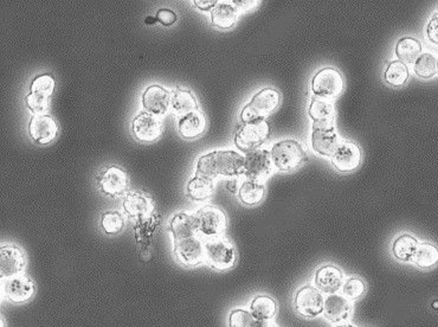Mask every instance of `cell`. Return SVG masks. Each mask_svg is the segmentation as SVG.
<instances>
[{
    "label": "cell",
    "mask_w": 438,
    "mask_h": 327,
    "mask_svg": "<svg viewBox=\"0 0 438 327\" xmlns=\"http://www.w3.org/2000/svg\"><path fill=\"white\" fill-rule=\"evenodd\" d=\"M26 260L17 245H5L0 249V274L3 279L13 278L24 270Z\"/></svg>",
    "instance_id": "9a60e30c"
},
{
    "label": "cell",
    "mask_w": 438,
    "mask_h": 327,
    "mask_svg": "<svg viewBox=\"0 0 438 327\" xmlns=\"http://www.w3.org/2000/svg\"><path fill=\"white\" fill-rule=\"evenodd\" d=\"M308 115L314 123L331 121L336 118V108L331 101L313 98L308 106Z\"/></svg>",
    "instance_id": "f546056e"
},
{
    "label": "cell",
    "mask_w": 438,
    "mask_h": 327,
    "mask_svg": "<svg viewBox=\"0 0 438 327\" xmlns=\"http://www.w3.org/2000/svg\"><path fill=\"white\" fill-rule=\"evenodd\" d=\"M269 134L271 127L266 119L242 123L235 134V143L238 148L248 153L257 150L262 143H266Z\"/></svg>",
    "instance_id": "277c9868"
},
{
    "label": "cell",
    "mask_w": 438,
    "mask_h": 327,
    "mask_svg": "<svg viewBox=\"0 0 438 327\" xmlns=\"http://www.w3.org/2000/svg\"><path fill=\"white\" fill-rule=\"evenodd\" d=\"M340 143L339 135L336 133L334 120L320 121L313 123L311 135V145L313 151L324 157H332L338 145Z\"/></svg>",
    "instance_id": "ba28073f"
},
{
    "label": "cell",
    "mask_w": 438,
    "mask_h": 327,
    "mask_svg": "<svg viewBox=\"0 0 438 327\" xmlns=\"http://www.w3.org/2000/svg\"><path fill=\"white\" fill-rule=\"evenodd\" d=\"M206 127V120L201 111H194L181 116L178 121V130L186 139H194L203 134Z\"/></svg>",
    "instance_id": "7402d4cb"
},
{
    "label": "cell",
    "mask_w": 438,
    "mask_h": 327,
    "mask_svg": "<svg viewBox=\"0 0 438 327\" xmlns=\"http://www.w3.org/2000/svg\"><path fill=\"white\" fill-rule=\"evenodd\" d=\"M123 210L129 217L141 218L151 215L153 211V202L145 193L134 191L128 193L123 200Z\"/></svg>",
    "instance_id": "ffe728a7"
},
{
    "label": "cell",
    "mask_w": 438,
    "mask_h": 327,
    "mask_svg": "<svg viewBox=\"0 0 438 327\" xmlns=\"http://www.w3.org/2000/svg\"><path fill=\"white\" fill-rule=\"evenodd\" d=\"M156 17L160 24H163L164 26H171L176 21V11H173L171 8H160L159 11L156 12Z\"/></svg>",
    "instance_id": "f35d334b"
},
{
    "label": "cell",
    "mask_w": 438,
    "mask_h": 327,
    "mask_svg": "<svg viewBox=\"0 0 438 327\" xmlns=\"http://www.w3.org/2000/svg\"><path fill=\"white\" fill-rule=\"evenodd\" d=\"M426 36L431 43L438 45V18L436 17H432L426 26Z\"/></svg>",
    "instance_id": "ab89813d"
},
{
    "label": "cell",
    "mask_w": 438,
    "mask_h": 327,
    "mask_svg": "<svg viewBox=\"0 0 438 327\" xmlns=\"http://www.w3.org/2000/svg\"><path fill=\"white\" fill-rule=\"evenodd\" d=\"M171 106V93L159 85H152L143 94V107L145 112L154 116L166 114Z\"/></svg>",
    "instance_id": "5bb4252c"
},
{
    "label": "cell",
    "mask_w": 438,
    "mask_h": 327,
    "mask_svg": "<svg viewBox=\"0 0 438 327\" xmlns=\"http://www.w3.org/2000/svg\"><path fill=\"white\" fill-rule=\"evenodd\" d=\"M414 70L419 78H432L438 71L437 58L430 53H422L414 62Z\"/></svg>",
    "instance_id": "836d02e7"
},
{
    "label": "cell",
    "mask_w": 438,
    "mask_h": 327,
    "mask_svg": "<svg viewBox=\"0 0 438 327\" xmlns=\"http://www.w3.org/2000/svg\"><path fill=\"white\" fill-rule=\"evenodd\" d=\"M156 21H158V19H156V16H147L146 17V19H145V24L154 25Z\"/></svg>",
    "instance_id": "f6af8a7d"
},
{
    "label": "cell",
    "mask_w": 438,
    "mask_h": 327,
    "mask_svg": "<svg viewBox=\"0 0 438 327\" xmlns=\"http://www.w3.org/2000/svg\"><path fill=\"white\" fill-rule=\"evenodd\" d=\"M215 191L213 179L208 177L194 176L188 184V196L196 202H204L212 196Z\"/></svg>",
    "instance_id": "83f0119b"
},
{
    "label": "cell",
    "mask_w": 438,
    "mask_h": 327,
    "mask_svg": "<svg viewBox=\"0 0 438 327\" xmlns=\"http://www.w3.org/2000/svg\"><path fill=\"white\" fill-rule=\"evenodd\" d=\"M336 327H354L352 325H349V324H343V325H339V326Z\"/></svg>",
    "instance_id": "bcb514c9"
},
{
    "label": "cell",
    "mask_w": 438,
    "mask_h": 327,
    "mask_svg": "<svg viewBox=\"0 0 438 327\" xmlns=\"http://www.w3.org/2000/svg\"><path fill=\"white\" fill-rule=\"evenodd\" d=\"M324 312L327 319L333 323H341L348 319L351 315V305L348 300L341 295H331L325 301Z\"/></svg>",
    "instance_id": "d4e9b609"
},
{
    "label": "cell",
    "mask_w": 438,
    "mask_h": 327,
    "mask_svg": "<svg viewBox=\"0 0 438 327\" xmlns=\"http://www.w3.org/2000/svg\"><path fill=\"white\" fill-rule=\"evenodd\" d=\"M253 327H275L271 320H255Z\"/></svg>",
    "instance_id": "ee69618b"
},
{
    "label": "cell",
    "mask_w": 438,
    "mask_h": 327,
    "mask_svg": "<svg viewBox=\"0 0 438 327\" xmlns=\"http://www.w3.org/2000/svg\"><path fill=\"white\" fill-rule=\"evenodd\" d=\"M53 89H55V80H53V76L49 74H43L33 78L31 87H30V93H36V94L50 98L53 94Z\"/></svg>",
    "instance_id": "e575fe53"
},
{
    "label": "cell",
    "mask_w": 438,
    "mask_h": 327,
    "mask_svg": "<svg viewBox=\"0 0 438 327\" xmlns=\"http://www.w3.org/2000/svg\"><path fill=\"white\" fill-rule=\"evenodd\" d=\"M255 320L251 312L237 308L230 313L229 327H253Z\"/></svg>",
    "instance_id": "8d00e7d4"
},
{
    "label": "cell",
    "mask_w": 438,
    "mask_h": 327,
    "mask_svg": "<svg viewBox=\"0 0 438 327\" xmlns=\"http://www.w3.org/2000/svg\"><path fill=\"white\" fill-rule=\"evenodd\" d=\"M331 160L333 166L339 172L347 173L354 171L361 165V148L356 143L340 141L336 151L333 152Z\"/></svg>",
    "instance_id": "4fadbf2b"
},
{
    "label": "cell",
    "mask_w": 438,
    "mask_h": 327,
    "mask_svg": "<svg viewBox=\"0 0 438 327\" xmlns=\"http://www.w3.org/2000/svg\"><path fill=\"white\" fill-rule=\"evenodd\" d=\"M98 188L108 196H121L129 188V178L122 168L111 166L103 170L98 176Z\"/></svg>",
    "instance_id": "7c38bea8"
},
{
    "label": "cell",
    "mask_w": 438,
    "mask_h": 327,
    "mask_svg": "<svg viewBox=\"0 0 438 327\" xmlns=\"http://www.w3.org/2000/svg\"><path fill=\"white\" fill-rule=\"evenodd\" d=\"M33 293L35 285L33 280L24 275L5 279L3 283V294L12 303H24L33 297Z\"/></svg>",
    "instance_id": "ac0fdd59"
},
{
    "label": "cell",
    "mask_w": 438,
    "mask_h": 327,
    "mask_svg": "<svg viewBox=\"0 0 438 327\" xmlns=\"http://www.w3.org/2000/svg\"><path fill=\"white\" fill-rule=\"evenodd\" d=\"M173 255L176 261L186 267L198 266L205 260V249L201 238L197 236L174 242Z\"/></svg>",
    "instance_id": "8fae6325"
},
{
    "label": "cell",
    "mask_w": 438,
    "mask_h": 327,
    "mask_svg": "<svg viewBox=\"0 0 438 327\" xmlns=\"http://www.w3.org/2000/svg\"><path fill=\"white\" fill-rule=\"evenodd\" d=\"M414 261L419 268H423V269H429L431 267L436 266L438 263L437 247L428 242L418 243Z\"/></svg>",
    "instance_id": "1f68e13d"
},
{
    "label": "cell",
    "mask_w": 438,
    "mask_h": 327,
    "mask_svg": "<svg viewBox=\"0 0 438 327\" xmlns=\"http://www.w3.org/2000/svg\"><path fill=\"white\" fill-rule=\"evenodd\" d=\"M246 158L234 150H216L205 153L197 160L196 176L208 177L210 179L219 177H234L244 175Z\"/></svg>",
    "instance_id": "6da1fadb"
},
{
    "label": "cell",
    "mask_w": 438,
    "mask_h": 327,
    "mask_svg": "<svg viewBox=\"0 0 438 327\" xmlns=\"http://www.w3.org/2000/svg\"><path fill=\"white\" fill-rule=\"evenodd\" d=\"M168 230L172 233L173 242L198 235L196 213H178L171 218Z\"/></svg>",
    "instance_id": "d6986e66"
},
{
    "label": "cell",
    "mask_w": 438,
    "mask_h": 327,
    "mask_svg": "<svg viewBox=\"0 0 438 327\" xmlns=\"http://www.w3.org/2000/svg\"><path fill=\"white\" fill-rule=\"evenodd\" d=\"M398 61L403 63H414L422 55V44L414 37H403L397 42L394 49Z\"/></svg>",
    "instance_id": "4316f807"
},
{
    "label": "cell",
    "mask_w": 438,
    "mask_h": 327,
    "mask_svg": "<svg viewBox=\"0 0 438 327\" xmlns=\"http://www.w3.org/2000/svg\"><path fill=\"white\" fill-rule=\"evenodd\" d=\"M316 286L320 290H324L325 293H333L339 290L343 283V273L341 270L336 266H322L316 270Z\"/></svg>",
    "instance_id": "603a6c76"
},
{
    "label": "cell",
    "mask_w": 438,
    "mask_h": 327,
    "mask_svg": "<svg viewBox=\"0 0 438 327\" xmlns=\"http://www.w3.org/2000/svg\"><path fill=\"white\" fill-rule=\"evenodd\" d=\"M365 290H366V286L361 279L352 278L346 281L343 292H344L346 298L349 299V300H356V299L363 297Z\"/></svg>",
    "instance_id": "74e56055"
},
{
    "label": "cell",
    "mask_w": 438,
    "mask_h": 327,
    "mask_svg": "<svg viewBox=\"0 0 438 327\" xmlns=\"http://www.w3.org/2000/svg\"><path fill=\"white\" fill-rule=\"evenodd\" d=\"M432 307H434L435 310H438V301H435V303H432Z\"/></svg>",
    "instance_id": "7dc6e473"
},
{
    "label": "cell",
    "mask_w": 438,
    "mask_h": 327,
    "mask_svg": "<svg viewBox=\"0 0 438 327\" xmlns=\"http://www.w3.org/2000/svg\"><path fill=\"white\" fill-rule=\"evenodd\" d=\"M219 1L217 0H194L193 4L197 8H199L201 11H212L215 6L218 4Z\"/></svg>",
    "instance_id": "60d3db41"
},
{
    "label": "cell",
    "mask_w": 438,
    "mask_h": 327,
    "mask_svg": "<svg viewBox=\"0 0 438 327\" xmlns=\"http://www.w3.org/2000/svg\"><path fill=\"white\" fill-rule=\"evenodd\" d=\"M264 195V183H259L256 180H244L238 190V200L242 202L243 204L249 206L259 204L263 201Z\"/></svg>",
    "instance_id": "484cf974"
},
{
    "label": "cell",
    "mask_w": 438,
    "mask_h": 327,
    "mask_svg": "<svg viewBox=\"0 0 438 327\" xmlns=\"http://www.w3.org/2000/svg\"><path fill=\"white\" fill-rule=\"evenodd\" d=\"M125 220L118 211H108L101 217V227L107 233H119L123 229Z\"/></svg>",
    "instance_id": "d590c367"
},
{
    "label": "cell",
    "mask_w": 438,
    "mask_h": 327,
    "mask_svg": "<svg viewBox=\"0 0 438 327\" xmlns=\"http://www.w3.org/2000/svg\"><path fill=\"white\" fill-rule=\"evenodd\" d=\"M410 78L409 68L405 63L396 61L390 62L389 66L384 73V80L390 86L401 87L405 85Z\"/></svg>",
    "instance_id": "d6a6232c"
},
{
    "label": "cell",
    "mask_w": 438,
    "mask_h": 327,
    "mask_svg": "<svg viewBox=\"0 0 438 327\" xmlns=\"http://www.w3.org/2000/svg\"><path fill=\"white\" fill-rule=\"evenodd\" d=\"M271 156L275 168L282 172L293 171L307 160V153L302 143L295 139H283L275 143L271 148Z\"/></svg>",
    "instance_id": "3957f363"
},
{
    "label": "cell",
    "mask_w": 438,
    "mask_h": 327,
    "mask_svg": "<svg viewBox=\"0 0 438 327\" xmlns=\"http://www.w3.org/2000/svg\"><path fill=\"white\" fill-rule=\"evenodd\" d=\"M417 247V240L412 235L403 233L393 242L392 253L394 258L399 261H411V260H414Z\"/></svg>",
    "instance_id": "f1b7e54d"
},
{
    "label": "cell",
    "mask_w": 438,
    "mask_h": 327,
    "mask_svg": "<svg viewBox=\"0 0 438 327\" xmlns=\"http://www.w3.org/2000/svg\"><path fill=\"white\" fill-rule=\"evenodd\" d=\"M171 107L174 114L178 116L192 113L194 111H199L196 98L191 90L183 89V88H176L171 93Z\"/></svg>",
    "instance_id": "cb8c5ba5"
},
{
    "label": "cell",
    "mask_w": 438,
    "mask_h": 327,
    "mask_svg": "<svg viewBox=\"0 0 438 327\" xmlns=\"http://www.w3.org/2000/svg\"><path fill=\"white\" fill-rule=\"evenodd\" d=\"M238 10L234 3L221 1L211 11V23L218 29H230L237 21Z\"/></svg>",
    "instance_id": "44dd1931"
},
{
    "label": "cell",
    "mask_w": 438,
    "mask_h": 327,
    "mask_svg": "<svg viewBox=\"0 0 438 327\" xmlns=\"http://www.w3.org/2000/svg\"><path fill=\"white\" fill-rule=\"evenodd\" d=\"M205 261L213 269L226 270L234 266L236 250L226 238H212L205 242Z\"/></svg>",
    "instance_id": "8992f818"
},
{
    "label": "cell",
    "mask_w": 438,
    "mask_h": 327,
    "mask_svg": "<svg viewBox=\"0 0 438 327\" xmlns=\"http://www.w3.org/2000/svg\"><path fill=\"white\" fill-rule=\"evenodd\" d=\"M244 161V175L250 180L264 183L274 171V164L271 152L266 148H257L246 153Z\"/></svg>",
    "instance_id": "9c48e42d"
},
{
    "label": "cell",
    "mask_w": 438,
    "mask_h": 327,
    "mask_svg": "<svg viewBox=\"0 0 438 327\" xmlns=\"http://www.w3.org/2000/svg\"><path fill=\"white\" fill-rule=\"evenodd\" d=\"M311 93L321 100H334L344 90V78L339 70L327 67L319 70L311 80Z\"/></svg>",
    "instance_id": "5b68a950"
},
{
    "label": "cell",
    "mask_w": 438,
    "mask_h": 327,
    "mask_svg": "<svg viewBox=\"0 0 438 327\" xmlns=\"http://www.w3.org/2000/svg\"><path fill=\"white\" fill-rule=\"evenodd\" d=\"M57 133V123L50 115H33L29 123V134L35 143L41 145L51 143Z\"/></svg>",
    "instance_id": "e0dca14e"
},
{
    "label": "cell",
    "mask_w": 438,
    "mask_h": 327,
    "mask_svg": "<svg viewBox=\"0 0 438 327\" xmlns=\"http://www.w3.org/2000/svg\"><path fill=\"white\" fill-rule=\"evenodd\" d=\"M131 131L141 141H153L161 135L164 131V125L154 115L143 112L134 116Z\"/></svg>",
    "instance_id": "2e32d148"
},
{
    "label": "cell",
    "mask_w": 438,
    "mask_h": 327,
    "mask_svg": "<svg viewBox=\"0 0 438 327\" xmlns=\"http://www.w3.org/2000/svg\"><path fill=\"white\" fill-rule=\"evenodd\" d=\"M198 235L208 240L221 238L226 231V217L221 209L213 205H205L196 213Z\"/></svg>",
    "instance_id": "52a82bcc"
},
{
    "label": "cell",
    "mask_w": 438,
    "mask_h": 327,
    "mask_svg": "<svg viewBox=\"0 0 438 327\" xmlns=\"http://www.w3.org/2000/svg\"><path fill=\"white\" fill-rule=\"evenodd\" d=\"M435 17H436V18H438V8L437 11H436V15H435Z\"/></svg>",
    "instance_id": "c3c4849f"
},
{
    "label": "cell",
    "mask_w": 438,
    "mask_h": 327,
    "mask_svg": "<svg viewBox=\"0 0 438 327\" xmlns=\"http://www.w3.org/2000/svg\"><path fill=\"white\" fill-rule=\"evenodd\" d=\"M281 103V94L275 88H263L251 98L249 103L244 106L239 119L242 123H251L256 120L266 119L268 115L274 113Z\"/></svg>",
    "instance_id": "7a4b0ae2"
},
{
    "label": "cell",
    "mask_w": 438,
    "mask_h": 327,
    "mask_svg": "<svg viewBox=\"0 0 438 327\" xmlns=\"http://www.w3.org/2000/svg\"><path fill=\"white\" fill-rule=\"evenodd\" d=\"M239 186H241V185L238 184V180L235 179V178H230V179L226 182V188L229 190L230 193H238Z\"/></svg>",
    "instance_id": "b9f144b4"
},
{
    "label": "cell",
    "mask_w": 438,
    "mask_h": 327,
    "mask_svg": "<svg viewBox=\"0 0 438 327\" xmlns=\"http://www.w3.org/2000/svg\"><path fill=\"white\" fill-rule=\"evenodd\" d=\"M294 306L296 312L304 318H316L324 312L325 300L316 288L304 286L296 292Z\"/></svg>",
    "instance_id": "30bf717a"
},
{
    "label": "cell",
    "mask_w": 438,
    "mask_h": 327,
    "mask_svg": "<svg viewBox=\"0 0 438 327\" xmlns=\"http://www.w3.org/2000/svg\"><path fill=\"white\" fill-rule=\"evenodd\" d=\"M251 313L257 320H271L276 313V303L268 295H258L250 305Z\"/></svg>",
    "instance_id": "4dcf8cb0"
},
{
    "label": "cell",
    "mask_w": 438,
    "mask_h": 327,
    "mask_svg": "<svg viewBox=\"0 0 438 327\" xmlns=\"http://www.w3.org/2000/svg\"><path fill=\"white\" fill-rule=\"evenodd\" d=\"M235 5H238L237 8L241 10H250V8H254L255 5H257V1L251 0V1H232Z\"/></svg>",
    "instance_id": "7bdbcfd3"
}]
</instances>
